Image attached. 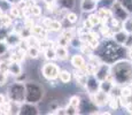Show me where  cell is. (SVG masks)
Listing matches in <instances>:
<instances>
[{"mask_svg":"<svg viewBox=\"0 0 132 115\" xmlns=\"http://www.w3.org/2000/svg\"><path fill=\"white\" fill-rule=\"evenodd\" d=\"M114 80L118 84L128 83L132 80V65L126 60H122L116 62L111 68Z\"/></svg>","mask_w":132,"mask_h":115,"instance_id":"1","label":"cell"},{"mask_svg":"<svg viewBox=\"0 0 132 115\" xmlns=\"http://www.w3.org/2000/svg\"><path fill=\"white\" fill-rule=\"evenodd\" d=\"M7 98L13 104H21L25 101V85L23 82H15L7 89Z\"/></svg>","mask_w":132,"mask_h":115,"instance_id":"2","label":"cell"},{"mask_svg":"<svg viewBox=\"0 0 132 115\" xmlns=\"http://www.w3.org/2000/svg\"><path fill=\"white\" fill-rule=\"evenodd\" d=\"M25 101L37 104L42 100L44 96V89L37 82H25Z\"/></svg>","mask_w":132,"mask_h":115,"instance_id":"3","label":"cell"},{"mask_svg":"<svg viewBox=\"0 0 132 115\" xmlns=\"http://www.w3.org/2000/svg\"><path fill=\"white\" fill-rule=\"evenodd\" d=\"M42 73H43V76H44L46 80L53 81V80H56V78L59 77L60 69L55 63L48 62V63H45V65L43 66Z\"/></svg>","mask_w":132,"mask_h":115,"instance_id":"4","label":"cell"},{"mask_svg":"<svg viewBox=\"0 0 132 115\" xmlns=\"http://www.w3.org/2000/svg\"><path fill=\"white\" fill-rule=\"evenodd\" d=\"M17 114H21V115H37V114H39V109H38L36 104L23 101V103H21L19 105V112H17Z\"/></svg>","mask_w":132,"mask_h":115,"instance_id":"5","label":"cell"},{"mask_svg":"<svg viewBox=\"0 0 132 115\" xmlns=\"http://www.w3.org/2000/svg\"><path fill=\"white\" fill-rule=\"evenodd\" d=\"M85 85H86L87 91L92 94H94L95 92H98L100 90V83H99V81L95 78V76H93V75H90L88 78H86Z\"/></svg>","mask_w":132,"mask_h":115,"instance_id":"6","label":"cell"},{"mask_svg":"<svg viewBox=\"0 0 132 115\" xmlns=\"http://www.w3.org/2000/svg\"><path fill=\"white\" fill-rule=\"evenodd\" d=\"M113 13H114V16H115L116 19L122 20V21L128 19V15H129V13L126 12L117 1L113 4Z\"/></svg>","mask_w":132,"mask_h":115,"instance_id":"7","label":"cell"},{"mask_svg":"<svg viewBox=\"0 0 132 115\" xmlns=\"http://www.w3.org/2000/svg\"><path fill=\"white\" fill-rule=\"evenodd\" d=\"M7 73H8L11 76H14V77H17L19 75H21V74L23 73V69H22L21 63L17 62V61H9Z\"/></svg>","mask_w":132,"mask_h":115,"instance_id":"8","label":"cell"},{"mask_svg":"<svg viewBox=\"0 0 132 115\" xmlns=\"http://www.w3.org/2000/svg\"><path fill=\"white\" fill-rule=\"evenodd\" d=\"M109 71H110L109 66H107V65H100V66H98V69H96L94 76H95V78L99 82L105 81V80H107L108 75L110 74Z\"/></svg>","mask_w":132,"mask_h":115,"instance_id":"9","label":"cell"},{"mask_svg":"<svg viewBox=\"0 0 132 115\" xmlns=\"http://www.w3.org/2000/svg\"><path fill=\"white\" fill-rule=\"evenodd\" d=\"M21 40H22V37L17 32L14 31V32H9L8 36L6 37V39H5V42L8 44L9 47H15V46L20 45Z\"/></svg>","mask_w":132,"mask_h":115,"instance_id":"10","label":"cell"},{"mask_svg":"<svg viewBox=\"0 0 132 115\" xmlns=\"http://www.w3.org/2000/svg\"><path fill=\"white\" fill-rule=\"evenodd\" d=\"M108 96L106 92L99 90L98 92L94 93V103L98 105V106H103V105L108 104Z\"/></svg>","mask_w":132,"mask_h":115,"instance_id":"11","label":"cell"},{"mask_svg":"<svg viewBox=\"0 0 132 115\" xmlns=\"http://www.w3.org/2000/svg\"><path fill=\"white\" fill-rule=\"evenodd\" d=\"M71 65L77 69H82V68H84V66H85V60L82 55L75 54V55H72V58H71Z\"/></svg>","mask_w":132,"mask_h":115,"instance_id":"12","label":"cell"},{"mask_svg":"<svg viewBox=\"0 0 132 115\" xmlns=\"http://www.w3.org/2000/svg\"><path fill=\"white\" fill-rule=\"evenodd\" d=\"M128 32L126 31H118L116 34H114V40H115L117 44L123 45L128 42Z\"/></svg>","mask_w":132,"mask_h":115,"instance_id":"13","label":"cell"},{"mask_svg":"<svg viewBox=\"0 0 132 115\" xmlns=\"http://www.w3.org/2000/svg\"><path fill=\"white\" fill-rule=\"evenodd\" d=\"M96 7L95 0H83L82 1V9L84 12H92Z\"/></svg>","mask_w":132,"mask_h":115,"instance_id":"14","label":"cell"},{"mask_svg":"<svg viewBox=\"0 0 132 115\" xmlns=\"http://www.w3.org/2000/svg\"><path fill=\"white\" fill-rule=\"evenodd\" d=\"M39 53H40V51L37 46H29L27 48V55L30 59H37L39 57Z\"/></svg>","mask_w":132,"mask_h":115,"instance_id":"15","label":"cell"},{"mask_svg":"<svg viewBox=\"0 0 132 115\" xmlns=\"http://www.w3.org/2000/svg\"><path fill=\"white\" fill-rule=\"evenodd\" d=\"M55 53H56V58H60V59H67L68 58V51L64 46H57V48L55 50Z\"/></svg>","mask_w":132,"mask_h":115,"instance_id":"16","label":"cell"},{"mask_svg":"<svg viewBox=\"0 0 132 115\" xmlns=\"http://www.w3.org/2000/svg\"><path fill=\"white\" fill-rule=\"evenodd\" d=\"M113 89V83H110L109 81L105 80V81H101L100 82V90L106 92V93H109Z\"/></svg>","mask_w":132,"mask_h":115,"instance_id":"17","label":"cell"},{"mask_svg":"<svg viewBox=\"0 0 132 115\" xmlns=\"http://www.w3.org/2000/svg\"><path fill=\"white\" fill-rule=\"evenodd\" d=\"M59 77L62 83H69V82L71 81V74L68 70H62V71H60Z\"/></svg>","mask_w":132,"mask_h":115,"instance_id":"18","label":"cell"},{"mask_svg":"<svg viewBox=\"0 0 132 115\" xmlns=\"http://www.w3.org/2000/svg\"><path fill=\"white\" fill-rule=\"evenodd\" d=\"M117 2L128 13H132V0H117Z\"/></svg>","mask_w":132,"mask_h":115,"instance_id":"19","label":"cell"},{"mask_svg":"<svg viewBox=\"0 0 132 115\" xmlns=\"http://www.w3.org/2000/svg\"><path fill=\"white\" fill-rule=\"evenodd\" d=\"M45 58L47 59V60H55L56 59V53H55V50L54 48H51L48 47L45 50Z\"/></svg>","mask_w":132,"mask_h":115,"instance_id":"20","label":"cell"},{"mask_svg":"<svg viewBox=\"0 0 132 115\" xmlns=\"http://www.w3.org/2000/svg\"><path fill=\"white\" fill-rule=\"evenodd\" d=\"M8 50H9L8 44H7L5 40H0V58L6 54V53L8 52Z\"/></svg>","mask_w":132,"mask_h":115,"instance_id":"21","label":"cell"},{"mask_svg":"<svg viewBox=\"0 0 132 115\" xmlns=\"http://www.w3.org/2000/svg\"><path fill=\"white\" fill-rule=\"evenodd\" d=\"M60 2L65 9H72L75 7V0H61Z\"/></svg>","mask_w":132,"mask_h":115,"instance_id":"22","label":"cell"},{"mask_svg":"<svg viewBox=\"0 0 132 115\" xmlns=\"http://www.w3.org/2000/svg\"><path fill=\"white\" fill-rule=\"evenodd\" d=\"M69 105L75 108H78L80 106V98L78 96H73L70 98V101H69Z\"/></svg>","mask_w":132,"mask_h":115,"instance_id":"23","label":"cell"},{"mask_svg":"<svg viewBox=\"0 0 132 115\" xmlns=\"http://www.w3.org/2000/svg\"><path fill=\"white\" fill-rule=\"evenodd\" d=\"M124 31H126L128 34H132V20L129 17L124 20Z\"/></svg>","mask_w":132,"mask_h":115,"instance_id":"24","label":"cell"},{"mask_svg":"<svg viewBox=\"0 0 132 115\" xmlns=\"http://www.w3.org/2000/svg\"><path fill=\"white\" fill-rule=\"evenodd\" d=\"M30 12H31V15H34V16H39L42 14V8L37 5H34L32 7H30Z\"/></svg>","mask_w":132,"mask_h":115,"instance_id":"25","label":"cell"},{"mask_svg":"<svg viewBox=\"0 0 132 115\" xmlns=\"http://www.w3.org/2000/svg\"><path fill=\"white\" fill-rule=\"evenodd\" d=\"M8 81V73L0 71V86H4Z\"/></svg>","mask_w":132,"mask_h":115,"instance_id":"26","label":"cell"},{"mask_svg":"<svg viewBox=\"0 0 132 115\" xmlns=\"http://www.w3.org/2000/svg\"><path fill=\"white\" fill-rule=\"evenodd\" d=\"M88 21L91 22V24H92V27H94V25H98L99 23H100L101 19L99 17V15H91L90 19H88Z\"/></svg>","mask_w":132,"mask_h":115,"instance_id":"27","label":"cell"},{"mask_svg":"<svg viewBox=\"0 0 132 115\" xmlns=\"http://www.w3.org/2000/svg\"><path fill=\"white\" fill-rule=\"evenodd\" d=\"M9 31L7 30V27H0V40H5L8 36Z\"/></svg>","mask_w":132,"mask_h":115,"instance_id":"28","label":"cell"},{"mask_svg":"<svg viewBox=\"0 0 132 115\" xmlns=\"http://www.w3.org/2000/svg\"><path fill=\"white\" fill-rule=\"evenodd\" d=\"M131 94H132V90L130 88H126L125 86V88H123L121 90V96L123 97V98H129Z\"/></svg>","mask_w":132,"mask_h":115,"instance_id":"29","label":"cell"},{"mask_svg":"<svg viewBox=\"0 0 132 115\" xmlns=\"http://www.w3.org/2000/svg\"><path fill=\"white\" fill-rule=\"evenodd\" d=\"M67 20H68V21H69L70 23H75V22L78 20V16L75 14V13L69 12V13L67 14Z\"/></svg>","mask_w":132,"mask_h":115,"instance_id":"30","label":"cell"},{"mask_svg":"<svg viewBox=\"0 0 132 115\" xmlns=\"http://www.w3.org/2000/svg\"><path fill=\"white\" fill-rule=\"evenodd\" d=\"M8 62H9V61H7V60L0 61V71L7 73V69H8Z\"/></svg>","mask_w":132,"mask_h":115,"instance_id":"31","label":"cell"},{"mask_svg":"<svg viewBox=\"0 0 132 115\" xmlns=\"http://www.w3.org/2000/svg\"><path fill=\"white\" fill-rule=\"evenodd\" d=\"M11 14L13 15V16H14V19H17V17L20 16V8L19 7H11Z\"/></svg>","mask_w":132,"mask_h":115,"instance_id":"32","label":"cell"},{"mask_svg":"<svg viewBox=\"0 0 132 115\" xmlns=\"http://www.w3.org/2000/svg\"><path fill=\"white\" fill-rule=\"evenodd\" d=\"M108 103H109V106H110L111 109H117V107H118L117 103H118V101H117V99H116V98H115V99H111V100H109Z\"/></svg>","mask_w":132,"mask_h":115,"instance_id":"33","label":"cell"},{"mask_svg":"<svg viewBox=\"0 0 132 115\" xmlns=\"http://www.w3.org/2000/svg\"><path fill=\"white\" fill-rule=\"evenodd\" d=\"M76 109L77 108H75V107H72V106L69 105V106L67 107V109H65V114H77Z\"/></svg>","mask_w":132,"mask_h":115,"instance_id":"34","label":"cell"},{"mask_svg":"<svg viewBox=\"0 0 132 115\" xmlns=\"http://www.w3.org/2000/svg\"><path fill=\"white\" fill-rule=\"evenodd\" d=\"M7 101H9V100H8V98H7L6 94L0 93V106H1V105H4L5 103H7Z\"/></svg>","mask_w":132,"mask_h":115,"instance_id":"35","label":"cell"},{"mask_svg":"<svg viewBox=\"0 0 132 115\" xmlns=\"http://www.w3.org/2000/svg\"><path fill=\"white\" fill-rule=\"evenodd\" d=\"M100 31L102 32V35H106L109 31V27H107V25H103V27L100 29Z\"/></svg>","mask_w":132,"mask_h":115,"instance_id":"36","label":"cell"},{"mask_svg":"<svg viewBox=\"0 0 132 115\" xmlns=\"http://www.w3.org/2000/svg\"><path fill=\"white\" fill-rule=\"evenodd\" d=\"M126 107H128V109L130 111V113H132V104H131V105H128Z\"/></svg>","mask_w":132,"mask_h":115,"instance_id":"37","label":"cell"},{"mask_svg":"<svg viewBox=\"0 0 132 115\" xmlns=\"http://www.w3.org/2000/svg\"><path fill=\"white\" fill-rule=\"evenodd\" d=\"M45 2H47V4H52L53 1H54V0H44Z\"/></svg>","mask_w":132,"mask_h":115,"instance_id":"38","label":"cell"},{"mask_svg":"<svg viewBox=\"0 0 132 115\" xmlns=\"http://www.w3.org/2000/svg\"><path fill=\"white\" fill-rule=\"evenodd\" d=\"M7 1H8L9 4H14V2H15V0H7Z\"/></svg>","mask_w":132,"mask_h":115,"instance_id":"39","label":"cell"}]
</instances>
